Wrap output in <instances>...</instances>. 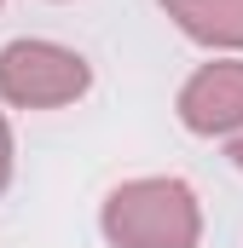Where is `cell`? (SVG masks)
<instances>
[{
    "label": "cell",
    "mask_w": 243,
    "mask_h": 248,
    "mask_svg": "<svg viewBox=\"0 0 243 248\" xmlns=\"http://www.w3.org/2000/svg\"><path fill=\"white\" fill-rule=\"evenodd\" d=\"M174 110H180V127L197 139L243 133V58H214L203 69H191Z\"/></svg>",
    "instance_id": "3957f363"
},
{
    "label": "cell",
    "mask_w": 243,
    "mask_h": 248,
    "mask_svg": "<svg viewBox=\"0 0 243 248\" xmlns=\"http://www.w3.org/2000/svg\"><path fill=\"white\" fill-rule=\"evenodd\" d=\"M185 41L208 52H243V0H162Z\"/></svg>",
    "instance_id": "277c9868"
},
{
    "label": "cell",
    "mask_w": 243,
    "mask_h": 248,
    "mask_svg": "<svg viewBox=\"0 0 243 248\" xmlns=\"http://www.w3.org/2000/svg\"><path fill=\"white\" fill-rule=\"evenodd\" d=\"M93 87V63L64 41H6L0 46V104L12 110H64L75 98H87Z\"/></svg>",
    "instance_id": "7a4b0ae2"
},
{
    "label": "cell",
    "mask_w": 243,
    "mask_h": 248,
    "mask_svg": "<svg viewBox=\"0 0 243 248\" xmlns=\"http://www.w3.org/2000/svg\"><path fill=\"white\" fill-rule=\"evenodd\" d=\"M232 162H238V168H243V133H238V139H232Z\"/></svg>",
    "instance_id": "8992f818"
},
{
    "label": "cell",
    "mask_w": 243,
    "mask_h": 248,
    "mask_svg": "<svg viewBox=\"0 0 243 248\" xmlns=\"http://www.w3.org/2000/svg\"><path fill=\"white\" fill-rule=\"evenodd\" d=\"M12 185V127H6V116H0V190Z\"/></svg>",
    "instance_id": "5b68a950"
},
{
    "label": "cell",
    "mask_w": 243,
    "mask_h": 248,
    "mask_svg": "<svg viewBox=\"0 0 243 248\" xmlns=\"http://www.w3.org/2000/svg\"><path fill=\"white\" fill-rule=\"evenodd\" d=\"M99 231L110 248H197L203 243V208L185 179L151 173V179H127L104 196Z\"/></svg>",
    "instance_id": "6da1fadb"
}]
</instances>
